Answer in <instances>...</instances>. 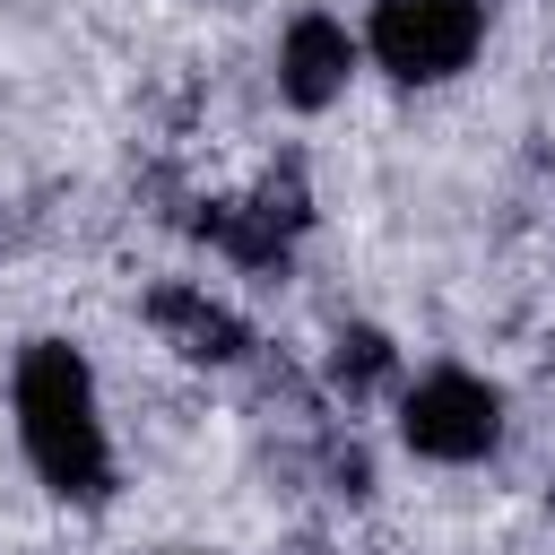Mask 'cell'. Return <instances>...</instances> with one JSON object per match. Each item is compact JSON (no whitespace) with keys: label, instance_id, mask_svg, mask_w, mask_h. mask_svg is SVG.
Returning a JSON list of instances; mask_svg holds the SVG:
<instances>
[{"label":"cell","instance_id":"6da1fadb","mask_svg":"<svg viewBox=\"0 0 555 555\" xmlns=\"http://www.w3.org/2000/svg\"><path fill=\"white\" fill-rule=\"evenodd\" d=\"M9 408H17V451L26 468L61 494V503H95L113 486V434H104V399H95V373L69 338H35L17 356V382H9Z\"/></svg>","mask_w":555,"mask_h":555},{"label":"cell","instance_id":"7a4b0ae2","mask_svg":"<svg viewBox=\"0 0 555 555\" xmlns=\"http://www.w3.org/2000/svg\"><path fill=\"white\" fill-rule=\"evenodd\" d=\"M399 442L434 468H468L503 442V390L468 364H434L399 390Z\"/></svg>","mask_w":555,"mask_h":555},{"label":"cell","instance_id":"3957f363","mask_svg":"<svg viewBox=\"0 0 555 555\" xmlns=\"http://www.w3.org/2000/svg\"><path fill=\"white\" fill-rule=\"evenodd\" d=\"M486 43V0H373L364 17V52L399 78V87H442L477 61Z\"/></svg>","mask_w":555,"mask_h":555},{"label":"cell","instance_id":"277c9868","mask_svg":"<svg viewBox=\"0 0 555 555\" xmlns=\"http://www.w3.org/2000/svg\"><path fill=\"white\" fill-rule=\"evenodd\" d=\"M356 61H364V43L347 35V17L304 9V17H286V35H278V95H286L295 113H321V104L347 95Z\"/></svg>","mask_w":555,"mask_h":555},{"label":"cell","instance_id":"5b68a950","mask_svg":"<svg viewBox=\"0 0 555 555\" xmlns=\"http://www.w3.org/2000/svg\"><path fill=\"white\" fill-rule=\"evenodd\" d=\"M304 217H312V208H304L295 182H260V191H243V199H217V208L199 217V234H208L234 269H286Z\"/></svg>","mask_w":555,"mask_h":555},{"label":"cell","instance_id":"8992f818","mask_svg":"<svg viewBox=\"0 0 555 555\" xmlns=\"http://www.w3.org/2000/svg\"><path fill=\"white\" fill-rule=\"evenodd\" d=\"M147 330H156L173 356H191V364H243V356H251L243 312H234L225 295H208L199 278H165V286L147 295Z\"/></svg>","mask_w":555,"mask_h":555},{"label":"cell","instance_id":"52a82bcc","mask_svg":"<svg viewBox=\"0 0 555 555\" xmlns=\"http://www.w3.org/2000/svg\"><path fill=\"white\" fill-rule=\"evenodd\" d=\"M390 373H399V347H390L382 330H364V321H356V330H338V338H330V356H321V382H330L347 408H356V399H373V390H390Z\"/></svg>","mask_w":555,"mask_h":555},{"label":"cell","instance_id":"ba28073f","mask_svg":"<svg viewBox=\"0 0 555 555\" xmlns=\"http://www.w3.org/2000/svg\"><path fill=\"white\" fill-rule=\"evenodd\" d=\"M173 555H208V546H173Z\"/></svg>","mask_w":555,"mask_h":555}]
</instances>
